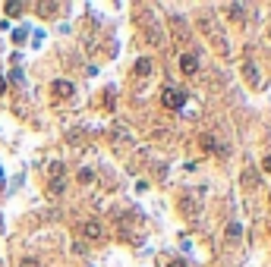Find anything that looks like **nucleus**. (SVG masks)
<instances>
[{"mask_svg": "<svg viewBox=\"0 0 271 267\" xmlns=\"http://www.w3.org/2000/svg\"><path fill=\"white\" fill-rule=\"evenodd\" d=\"M161 104H164L167 110L186 107V91H180V88H164V91H161Z\"/></svg>", "mask_w": 271, "mask_h": 267, "instance_id": "1", "label": "nucleus"}, {"mask_svg": "<svg viewBox=\"0 0 271 267\" xmlns=\"http://www.w3.org/2000/svg\"><path fill=\"white\" fill-rule=\"evenodd\" d=\"M180 211L186 214V217H199V211H202V192L199 189L180 198Z\"/></svg>", "mask_w": 271, "mask_h": 267, "instance_id": "2", "label": "nucleus"}, {"mask_svg": "<svg viewBox=\"0 0 271 267\" xmlns=\"http://www.w3.org/2000/svg\"><path fill=\"white\" fill-rule=\"evenodd\" d=\"M224 239H227V242H240V239H243V223L230 220V223H227V229H224Z\"/></svg>", "mask_w": 271, "mask_h": 267, "instance_id": "3", "label": "nucleus"}, {"mask_svg": "<svg viewBox=\"0 0 271 267\" xmlns=\"http://www.w3.org/2000/svg\"><path fill=\"white\" fill-rule=\"evenodd\" d=\"M180 70H183L186 76H192V73L199 70V57H196V54H183V57H180Z\"/></svg>", "mask_w": 271, "mask_h": 267, "instance_id": "4", "label": "nucleus"}, {"mask_svg": "<svg viewBox=\"0 0 271 267\" xmlns=\"http://www.w3.org/2000/svg\"><path fill=\"white\" fill-rule=\"evenodd\" d=\"M54 94H57V98H73V82H60V79H57L54 82Z\"/></svg>", "mask_w": 271, "mask_h": 267, "instance_id": "5", "label": "nucleus"}, {"mask_svg": "<svg viewBox=\"0 0 271 267\" xmlns=\"http://www.w3.org/2000/svg\"><path fill=\"white\" fill-rule=\"evenodd\" d=\"M202 148H205V151H218V154H227V148H224V145H218L211 135H205V139H202Z\"/></svg>", "mask_w": 271, "mask_h": 267, "instance_id": "6", "label": "nucleus"}, {"mask_svg": "<svg viewBox=\"0 0 271 267\" xmlns=\"http://www.w3.org/2000/svg\"><path fill=\"white\" fill-rule=\"evenodd\" d=\"M148 73H151V60L139 57V60H136V76H148Z\"/></svg>", "mask_w": 271, "mask_h": 267, "instance_id": "7", "label": "nucleus"}, {"mask_svg": "<svg viewBox=\"0 0 271 267\" xmlns=\"http://www.w3.org/2000/svg\"><path fill=\"white\" fill-rule=\"evenodd\" d=\"M63 170H66V167H63V160H50V163H47V173L54 176V179H57V176L63 179Z\"/></svg>", "mask_w": 271, "mask_h": 267, "instance_id": "8", "label": "nucleus"}, {"mask_svg": "<svg viewBox=\"0 0 271 267\" xmlns=\"http://www.w3.org/2000/svg\"><path fill=\"white\" fill-rule=\"evenodd\" d=\"M86 236H89V239H98V236H101V223H98V220H89V223H86Z\"/></svg>", "mask_w": 271, "mask_h": 267, "instance_id": "9", "label": "nucleus"}, {"mask_svg": "<svg viewBox=\"0 0 271 267\" xmlns=\"http://www.w3.org/2000/svg\"><path fill=\"white\" fill-rule=\"evenodd\" d=\"M243 73H246L249 85H259V73H256V66H252V63H243Z\"/></svg>", "mask_w": 271, "mask_h": 267, "instance_id": "10", "label": "nucleus"}, {"mask_svg": "<svg viewBox=\"0 0 271 267\" xmlns=\"http://www.w3.org/2000/svg\"><path fill=\"white\" fill-rule=\"evenodd\" d=\"M91 179H95V170H89V167H82V170H79V183H82V186H89V183H91Z\"/></svg>", "mask_w": 271, "mask_h": 267, "instance_id": "11", "label": "nucleus"}, {"mask_svg": "<svg viewBox=\"0 0 271 267\" xmlns=\"http://www.w3.org/2000/svg\"><path fill=\"white\" fill-rule=\"evenodd\" d=\"M3 10H6V16H19L22 13V3H19V0H13V3H6Z\"/></svg>", "mask_w": 271, "mask_h": 267, "instance_id": "12", "label": "nucleus"}, {"mask_svg": "<svg viewBox=\"0 0 271 267\" xmlns=\"http://www.w3.org/2000/svg\"><path fill=\"white\" fill-rule=\"evenodd\" d=\"M227 10H230V16H233V19H243V10H246V6H243V3H230Z\"/></svg>", "mask_w": 271, "mask_h": 267, "instance_id": "13", "label": "nucleus"}, {"mask_svg": "<svg viewBox=\"0 0 271 267\" xmlns=\"http://www.w3.org/2000/svg\"><path fill=\"white\" fill-rule=\"evenodd\" d=\"M38 10L45 13V16H50V13H57V10H60V3H38Z\"/></svg>", "mask_w": 271, "mask_h": 267, "instance_id": "14", "label": "nucleus"}, {"mask_svg": "<svg viewBox=\"0 0 271 267\" xmlns=\"http://www.w3.org/2000/svg\"><path fill=\"white\" fill-rule=\"evenodd\" d=\"M60 192H63V179H60V183L54 179V183H50V189H47V195H60Z\"/></svg>", "mask_w": 271, "mask_h": 267, "instance_id": "15", "label": "nucleus"}, {"mask_svg": "<svg viewBox=\"0 0 271 267\" xmlns=\"http://www.w3.org/2000/svg\"><path fill=\"white\" fill-rule=\"evenodd\" d=\"M243 183H246V186H256V170H246V173H243Z\"/></svg>", "mask_w": 271, "mask_h": 267, "instance_id": "16", "label": "nucleus"}, {"mask_svg": "<svg viewBox=\"0 0 271 267\" xmlns=\"http://www.w3.org/2000/svg\"><path fill=\"white\" fill-rule=\"evenodd\" d=\"M171 267H189V264H186L183 258H177V261H171Z\"/></svg>", "mask_w": 271, "mask_h": 267, "instance_id": "17", "label": "nucleus"}, {"mask_svg": "<svg viewBox=\"0 0 271 267\" xmlns=\"http://www.w3.org/2000/svg\"><path fill=\"white\" fill-rule=\"evenodd\" d=\"M22 267H38V261H32V258H25V261H22Z\"/></svg>", "mask_w": 271, "mask_h": 267, "instance_id": "18", "label": "nucleus"}, {"mask_svg": "<svg viewBox=\"0 0 271 267\" xmlns=\"http://www.w3.org/2000/svg\"><path fill=\"white\" fill-rule=\"evenodd\" d=\"M262 167H265V170H268V173H271V154H268V157H265V160H262Z\"/></svg>", "mask_w": 271, "mask_h": 267, "instance_id": "19", "label": "nucleus"}, {"mask_svg": "<svg viewBox=\"0 0 271 267\" xmlns=\"http://www.w3.org/2000/svg\"><path fill=\"white\" fill-rule=\"evenodd\" d=\"M6 91V79H3V76H0V94H3Z\"/></svg>", "mask_w": 271, "mask_h": 267, "instance_id": "20", "label": "nucleus"}]
</instances>
